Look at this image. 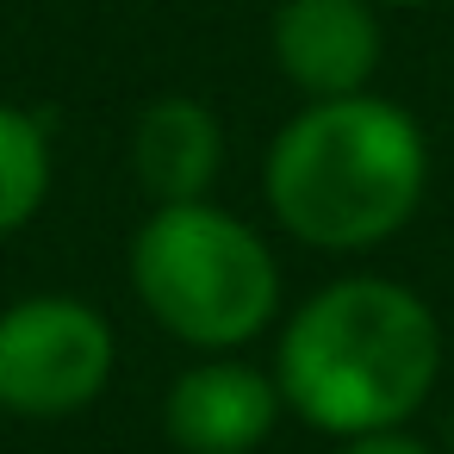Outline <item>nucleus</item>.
Segmentation results:
<instances>
[{"instance_id":"nucleus-1","label":"nucleus","mask_w":454,"mask_h":454,"mask_svg":"<svg viewBox=\"0 0 454 454\" xmlns=\"http://www.w3.org/2000/svg\"><path fill=\"white\" fill-rule=\"evenodd\" d=\"M274 380L286 411L330 442L404 429L442 380V324L392 274H336L286 311Z\"/></svg>"},{"instance_id":"nucleus-2","label":"nucleus","mask_w":454,"mask_h":454,"mask_svg":"<svg viewBox=\"0 0 454 454\" xmlns=\"http://www.w3.org/2000/svg\"><path fill=\"white\" fill-rule=\"evenodd\" d=\"M429 193V137L386 94L305 100L262 156L274 224L317 255H367L392 243Z\"/></svg>"},{"instance_id":"nucleus-3","label":"nucleus","mask_w":454,"mask_h":454,"mask_svg":"<svg viewBox=\"0 0 454 454\" xmlns=\"http://www.w3.org/2000/svg\"><path fill=\"white\" fill-rule=\"evenodd\" d=\"M125 274L156 330L200 355H243L280 324L286 305L280 255L218 200L150 206V218L131 231Z\"/></svg>"},{"instance_id":"nucleus-4","label":"nucleus","mask_w":454,"mask_h":454,"mask_svg":"<svg viewBox=\"0 0 454 454\" xmlns=\"http://www.w3.org/2000/svg\"><path fill=\"white\" fill-rule=\"evenodd\" d=\"M113 317L82 293H26L0 311V411L7 417H82L113 386Z\"/></svg>"},{"instance_id":"nucleus-5","label":"nucleus","mask_w":454,"mask_h":454,"mask_svg":"<svg viewBox=\"0 0 454 454\" xmlns=\"http://www.w3.org/2000/svg\"><path fill=\"white\" fill-rule=\"evenodd\" d=\"M286 417L274 367L243 355H200L162 392V435L175 454H255Z\"/></svg>"},{"instance_id":"nucleus-6","label":"nucleus","mask_w":454,"mask_h":454,"mask_svg":"<svg viewBox=\"0 0 454 454\" xmlns=\"http://www.w3.org/2000/svg\"><path fill=\"white\" fill-rule=\"evenodd\" d=\"M268 51L305 100H348L373 88L386 63V26L373 0H280Z\"/></svg>"},{"instance_id":"nucleus-7","label":"nucleus","mask_w":454,"mask_h":454,"mask_svg":"<svg viewBox=\"0 0 454 454\" xmlns=\"http://www.w3.org/2000/svg\"><path fill=\"white\" fill-rule=\"evenodd\" d=\"M131 175L150 206L212 200L224 175V119L193 94H162L131 125Z\"/></svg>"},{"instance_id":"nucleus-8","label":"nucleus","mask_w":454,"mask_h":454,"mask_svg":"<svg viewBox=\"0 0 454 454\" xmlns=\"http://www.w3.org/2000/svg\"><path fill=\"white\" fill-rule=\"evenodd\" d=\"M51 200V131L38 113L0 100V237H20Z\"/></svg>"},{"instance_id":"nucleus-9","label":"nucleus","mask_w":454,"mask_h":454,"mask_svg":"<svg viewBox=\"0 0 454 454\" xmlns=\"http://www.w3.org/2000/svg\"><path fill=\"white\" fill-rule=\"evenodd\" d=\"M336 454H435V448L417 442L411 429H373V435H348V442H336Z\"/></svg>"},{"instance_id":"nucleus-10","label":"nucleus","mask_w":454,"mask_h":454,"mask_svg":"<svg viewBox=\"0 0 454 454\" xmlns=\"http://www.w3.org/2000/svg\"><path fill=\"white\" fill-rule=\"evenodd\" d=\"M373 7H429V0H373Z\"/></svg>"},{"instance_id":"nucleus-11","label":"nucleus","mask_w":454,"mask_h":454,"mask_svg":"<svg viewBox=\"0 0 454 454\" xmlns=\"http://www.w3.org/2000/svg\"><path fill=\"white\" fill-rule=\"evenodd\" d=\"M448 454H454V404H448Z\"/></svg>"}]
</instances>
